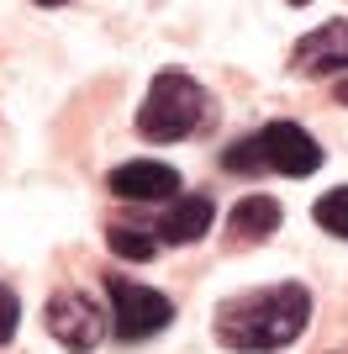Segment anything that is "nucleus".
<instances>
[{"label":"nucleus","mask_w":348,"mask_h":354,"mask_svg":"<svg viewBox=\"0 0 348 354\" xmlns=\"http://www.w3.org/2000/svg\"><path fill=\"white\" fill-rule=\"evenodd\" d=\"M106 291H111L116 339L143 344V339H153V333H164V328L174 323V301L164 291H153V286H137V281H127V275H106Z\"/></svg>","instance_id":"obj_3"},{"label":"nucleus","mask_w":348,"mask_h":354,"mask_svg":"<svg viewBox=\"0 0 348 354\" xmlns=\"http://www.w3.org/2000/svg\"><path fill=\"white\" fill-rule=\"evenodd\" d=\"M290 6H306V0H290Z\"/></svg>","instance_id":"obj_16"},{"label":"nucleus","mask_w":348,"mask_h":354,"mask_svg":"<svg viewBox=\"0 0 348 354\" xmlns=\"http://www.w3.org/2000/svg\"><path fill=\"white\" fill-rule=\"evenodd\" d=\"M311 323V291L296 281L238 291L217 307V339L238 354H275L306 333Z\"/></svg>","instance_id":"obj_1"},{"label":"nucleus","mask_w":348,"mask_h":354,"mask_svg":"<svg viewBox=\"0 0 348 354\" xmlns=\"http://www.w3.org/2000/svg\"><path fill=\"white\" fill-rule=\"evenodd\" d=\"M222 169H227V175H259V169H264L259 133H253V138H238V143H232L227 153H222Z\"/></svg>","instance_id":"obj_12"},{"label":"nucleus","mask_w":348,"mask_h":354,"mask_svg":"<svg viewBox=\"0 0 348 354\" xmlns=\"http://www.w3.org/2000/svg\"><path fill=\"white\" fill-rule=\"evenodd\" d=\"M106 243H111L116 259H137V265L159 254V238L148 233V227H132V222H111V227H106Z\"/></svg>","instance_id":"obj_10"},{"label":"nucleus","mask_w":348,"mask_h":354,"mask_svg":"<svg viewBox=\"0 0 348 354\" xmlns=\"http://www.w3.org/2000/svg\"><path fill=\"white\" fill-rule=\"evenodd\" d=\"M48 333H53L64 349L74 354H90L95 344L106 339V328H111V317L101 312V301L90 291H79V286H69V291H53L48 296V312H43Z\"/></svg>","instance_id":"obj_4"},{"label":"nucleus","mask_w":348,"mask_h":354,"mask_svg":"<svg viewBox=\"0 0 348 354\" xmlns=\"http://www.w3.org/2000/svg\"><path fill=\"white\" fill-rule=\"evenodd\" d=\"M290 69L301 80H327V74H348V21H327V27L306 32L290 48Z\"/></svg>","instance_id":"obj_6"},{"label":"nucleus","mask_w":348,"mask_h":354,"mask_svg":"<svg viewBox=\"0 0 348 354\" xmlns=\"http://www.w3.org/2000/svg\"><path fill=\"white\" fill-rule=\"evenodd\" d=\"M37 6H69V0H37Z\"/></svg>","instance_id":"obj_15"},{"label":"nucleus","mask_w":348,"mask_h":354,"mask_svg":"<svg viewBox=\"0 0 348 354\" xmlns=\"http://www.w3.org/2000/svg\"><path fill=\"white\" fill-rule=\"evenodd\" d=\"M259 153H264V169H275V175H311V169H322V143L301 122H269L259 133Z\"/></svg>","instance_id":"obj_5"},{"label":"nucleus","mask_w":348,"mask_h":354,"mask_svg":"<svg viewBox=\"0 0 348 354\" xmlns=\"http://www.w3.org/2000/svg\"><path fill=\"white\" fill-rule=\"evenodd\" d=\"M201 122H211V95L180 69L159 74V80L148 85L143 106H137V133H143L148 143H180V138H190Z\"/></svg>","instance_id":"obj_2"},{"label":"nucleus","mask_w":348,"mask_h":354,"mask_svg":"<svg viewBox=\"0 0 348 354\" xmlns=\"http://www.w3.org/2000/svg\"><path fill=\"white\" fill-rule=\"evenodd\" d=\"M232 243H264L269 233H280V201L275 196H243L227 217Z\"/></svg>","instance_id":"obj_9"},{"label":"nucleus","mask_w":348,"mask_h":354,"mask_svg":"<svg viewBox=\"0 0 348 354\" xmlns=\"http://www.w3.org/2000/svg\"><path fill=\"white\" fill-rule=\"evenodd\" d=\"M338 101H348V80H343V85H338Z\"/></svg>","instance_id":"obj_14"},{"label":"nucleus","mask_w":348,"mask_h":354,"mask_svg":"<svg viewBox=\"0 0 348 354\" xmlns=\"http://www.w3.org/2000/svg\"><path fill=\"white\" fill-rule=\"evenodd\" d=\"M211 217H217L211 196H201V191H180V196L169 201V212L159 217L153 238H159V243H169V249H185V243H195V238L211 233Z\"/></svg>","instance_id":"obj_8"},{"label":"nucleus","mask_w":348,"mask_h":354,"mask_svg":"<svg viewBox=\"0 0 348 354\" xmlns=\"http://www.w3.org/2000/svg\"><path fill=\"white\" fill-rule=\"evenodd\" d=\"M311 217H317V227H327L333 238H348V185H338V191L317 196Z\"/></svg>","instance_id":"obj_11"},{"label":"nucleus","mask_w":348,"mask_h":354,"mask_svg":"<svg viewBox=\"0 0 348 354\" xmlns=\"http://www.w3.org/2000/svg\"><path fill=\"white\" fill-rule=\"evenodd\" d=\"M16 323H21V301H16L11 286H0V344L16 339Z\"/></svg>","instance_id":"obj_13"},{"label":"nucleus","mask_w":348,"mask_h":354,"mask_svg":"<svg viewBox=\"0 0 348 354\" xmlns=\"http://www.w3.org/2000/svg\"><path fill=\"white\" fill-rule=\"evenodd\" d=\"M106 185L122 201H174L180 196V169H169L159 159H132V164H116Z\"/></svg>","instance_id":"obj_7"}]
</instances>
